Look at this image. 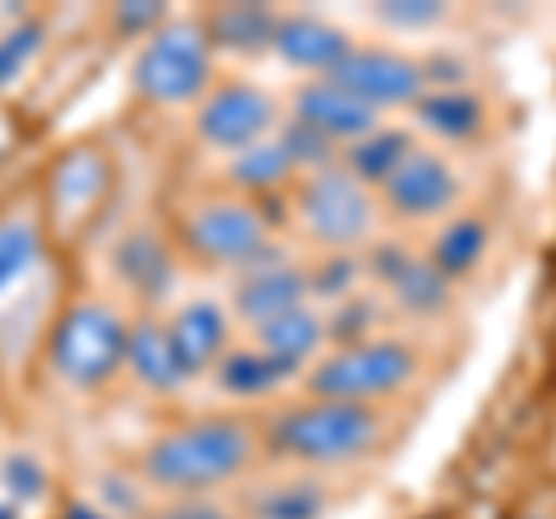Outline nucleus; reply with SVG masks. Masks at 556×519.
Returning a JSON list of instances; mask_svg holds the SVG:
<instances>
[{"label": "nucleus", "instance_id": "8", "mask_svg": "<svg viewBox=\"0 0 556 519\" xmlns=\"http://www.w3.org/2000/svg\"><path fill=\"white\" fill-rule=\"evenodd\" d=\"M190 251L214 260V265L251 269L255 260L269 255V228L247 200H208L186 218Z\"/></svg>", "mask_w": 556, "mask_h": 519}, {"label": "nucleus", "instance_id": "11", "mask_svg": "<svg viewBox=\"0 0 556 519\" xmlns=\"http://www.w3.org/2000/svg\"><path fill=\"white\" fill-rule=\"evenodd\" d=\"M311 298V279L302 265H292L283 255H265L251 269H241V279L232 288V311L241 320H251L255 330L283 311H298Z\"/></svg>", "mask_w": 556, "mask_h": 519}, {"label": "nucleus", "instance_id": "2", "mask_svg": "<svg viewBox=\"0 0 556 519\" xmlns=\"http://www.w3.org/2000/svg\"><path fill=\"white\" fill-rule=\"evenodd\" d=\"M380 441V413L367 404H334V400H311L302 408H288L269 427V445L278 455L298 464H348Z\"/></svg>", "mask_w": 556, "mask_h": 519}, {"label": "nucleus", "instance_id": "26", "mask_svg": "<svg viewBox=\"0 0 556 519\" xmlns=\"http://www.w3.org/2000/svg\"><path fill=\"white\" fill-rule=\"evenodd\" d=\"M42 255V232L33 218H5L0 223V292L20 283L24 274L38 265Z\"/></svg>", "mask_w": 556, "mask_h": 519}, {"label": "nucleus", "instance_id": "35", "mask_svg": "<svg viewBox=\"0 0 556 519\" xmlns=\"http://www.w3.org/2000/svg\"><path fill=\"white\" fill-rule=\"evenodd\" d=\"M149 519H232V515L214 506V501H172V506L153 510Z\"/></svg>", "mask_w": 556, "mask_h": 519}, {"label": "nucleus", "instance_id": "15", "mask_svg": "<svg viewBox=\"0 0 556 519\" xmlns=\"http://www.w3.org/2000/svg\"><path fill=\"white\" fill-rule=\"evenodd\" d=\"M167 334H172V349H177L186 376L218 367V357L228 353V311L208 298H195L177 311V320L167 325Z\"/></svg>", "mask_w": 556, "mask_h": 519}, {"label": "nucleus", "instance_id": "36", "mask_svg": "<svg viewBox=\"0 0 556 519\" xmlns=\"http://www.w3.org/2000/svg\"><path fill=\"white\" fill-rule=\"evenodd\" d=\"M61 519H116V515H108V510L89 506V501H70V506H65V515H61Z\"/></svg>", "mask_w": 556, "mask_h": 519}, {"label": "nucleus", "instance_id": "9", "mask_svg": "<svg viewBox=\"0 0 556 519\" xmlns=\"http://www.w3.org/2000/svg\"><path fill=\"white\" fill-rule=\"evenodd\" d=\"M380 195H386V204L399 218L427 223V218H441V214L455 210L459 195H464V181L445 153L413 144L408 159L380 181Z\"/></svg>", "mask_w": 556, "mask_h": 519}, {"label": "nucleus", "instance_id": "34", "mask_svg": "<svg viewBox=\"0 0 556 519\" xmlns=\"http://www.w3.org/2000/svg\"><path fill=\"white\" fill-rule=\"evenodd\" d=\"M163 20H167V10L153 5V0H144V5H121V10H116V28H121V33H144V28L159 33Z\"/></svg>", "mask_w": 556, "mask_h": 519}, {"label": "nucleus", "instance_id": "30", "mask_svg": "<svg viewBox=\"0 0 556 519\" xmlns=\"http://www.w3.org/2000/svg\"><path fill=\"white\" fill-rule=\"evenodd\" d=\"M445 5L437 0H390V5H376L371 20L386 24V28H399V33H413V28H437L445 20Z\"/></svg>", "mask_w": 556, "mask_h": 519}, {"label": "nucleus", "instance_id": "24", "mask_svg": "<svg viewBox=\"0 0 556 519\" xmlns=\"http://www.w3.org/2000/svg\"><path fill=\"white\" fill-rule=\"evenodd\" d=\"M102 190V159L98 153H70V159L51 172V200L65 218L84 214Z\"/></svg>", "mask_w": 556, "mask_h": 519}, {"label": "nucleus", "instance_id": "1", "mask_svg": "<svg viewBox=\"0 0 556 519\" xmlns=\"http://www.w3.org/2000/svg\"><path fill=\"white\" fill-rule=\"evenodd\" d=\"M255 441L232 418H204L159 436L144 450V478L163 492H208L251 464Z\"/></svg>", "mask_w": 556, "mask_h": 519}, {"label": "nucleus", "instance_id": "20", "mask_svg": "<svg viewBox=\"0 0 556 519\" xmlns=\"http://www.w3.org/2000/svg\"><path fill=\"white\" fill-rule=\"evenodd\" d=\"M214 371H218V390L232 394V400H265V394H274L292 376L283 362H274L260 349H228Z\"/></svg>", "mask_w": 556, "mask_h": 519}, {"label": "nucleus", "instance_id": "27", "mask_svg": "<svg viewBox=\"0 0 556 519\" xmlns=\"http://www.w3.org/2000/svg\"><path fill=\"white\" fill-rule=\"evenodd\" d=\"M292 172V159L283 153V144H255V149H241L237 159L228 163V177L241 186V190H269L278 186Z\"/></svg>", "mask_w": 556, "mask_h": 519}, {"label": "nucleus", "instance_id": "14", "mask_svg": "<svg viewBox=\"0 0 556 519\" xmlns=\"http://www.w3.org/2000/svg\"><path fill=\"white\" fill-rule=\"evenodd\" d=\"M274 51L292 65V71L329 79L339 71V61L353 51V38H348L343 28H334L329 20H316V14H278Z\"/></svg>", "mask_w": 556, "mask_h": 519}, {"label": "nucleus", "instance_id": "21", "mask_svg": "<svg viewBox=\"0 0 556 519\" xmlns=\"http://www.w3.org/2000/svg\"><path fill=\"white\" fill-rule=\"evenodd\" d=\"M417 107V126L431 130V135H441V140H473V135L482 130V102L473 93H464V89H437V93H422L413 102Z\"/></svg>", "mask_w": 556, "mask_h": 519}, {"label": "nucleus", "instance_id": "37", "mask_svg": "<svg viewBox=\"0 0 556 519\" xmlns=\"http://www.w3.org/2000/svg\"><path fill=\"white\" fill-rule=\"evenodd\" d=\"M0 519H20V515H14L10 506H0Z\"/></svg>", "mask_w": 556, "mask_h": 519}, {"label": "nucleus", "instance_id": "3", "mask_svg": "<svg viewBox=\"0 0 556 519\" xmlns=\"http://www.w3.org/2000/svg\"><path fill=\"white\" fill-rule=\"evenodd\" d=\"M417 376V349L404 339H367V343H343L339 353L316 362L306 376V390L316 400L334 404H367L404 390Z\"/></svg>", "mask_w": 556, "mask_h": 519}, {"label": "nucleus", "instance_id": "32", "mask_svg": "<svg viewBox=\"0 0 556 519\" xmlns=\"http://www.w3.org/2000/svg\"><path fill=\"white\" fill-rule=\"evenodd\" d=\"M376 316H380L376 298H343L334 316L325 320V334H334V339H367Z\"/></svg>", "mask_w": 556, "mask_h": 519}, {"label": "nucleus", "instance_id": "19", "mask_svg": "<svg viewBox=\"0 0 556 519\" xmlns=\"http://www.w3.org/2000/svg\"><path fill=\"white\" fill-rule=\"evenodd\" d=\"M116 274L121 283H130L139 298H163L172 288V255L159 241V232L135 228L126 241L116 246Z\"/></svg>", "mask_w": 556, "mask_h": 519}, {"label": "nucleus", "instance_id": "25", "mask_svg": "<svg viewBox=\"0 0 556 519\" xmlns=\"http://www.w3.org/2000/svg\"><path fill=\"white\" fill-rule=\"evenodd\" d=\"M408 149H413V140L404 130H371L367 140H357V144H348V172L367 186V181H386L390 172L408 159Z\"/></svg>", "mask_w": 556, "mask_h": 519}, {"label": "nucleus", "instance_id": "33", "mask_svg": "<svg viewBox=\"0 0 556 519\" xmlns=\"http://www.w3.org/2000/svg\"><path fill=\"white\" fill-rule=\"evenodd\" d=\"M0 478H5L10 496H24V501H38L42 488H47V478H42V469H38V459L33 455H10L5 469H0Z\"/></svg>", "mask_w": 556, "mask_h": 519}, {"label": "nucleus", "instance_id": "16", "mask_svg": "<svg viewBox=\"0 0 556 519\" xmlns=\"http://www.w3.org/2000/svg\"><path fill=\"white\" fill-rule=\"evenodd\" d=\"M126 362H130L139 385H149L159 394H172L186 385V367H181L177 349H172L167 325H159V320H139L126 330Z\"/></svg>", "mask_w": 556, "mask_h": 519}, {"label": "nucleus", "instance_id": "10", "mask_svg": "<svg viewBox=\"0 0 556 519\" xmlns=\"http://www.w3.org/2000/svg\"><path fill=\"white\" fill-rule=\"evenodd\" d=\"M278 126V102L255 89V84H223L200 102L195 130L204 144H214L223 153H241L265 144V135Z\"/></svg>", "mask_w": 556, "mask_h": 519}, {"label": "nucleus", "instance_id": "13", "mask_svg": "<svg viewBox=\"0 0 556 519\" xmlns=\"http://www.w3.org/2000/svg\"><path fill=\"white\" fill-rule=\"evenodd\" d=\"M371 274L394 292V302L413 311V316H441L450 306V279H441L427 255H413L404 246H376Z\"/></svg>", "mask_w": 556, "mask_h": 519}, {"label": "nucleus", "instance_id": "18", "mask_svg": "<svg viewBox=\"0 0 556 519\" xmlns=\"http://www.w3.org/2000/svg\"><path fill=\"white\" fill-rule=\"evenodd\" d=\"M274 24L278 14L269 5H223L208 14L204 38L208 51H232V56H260V51H274Z\"/></svg>", "mask_w": 556, "mask_h": 519}, {"label": "nucleus", "instance_id": "38", "mask_svg": "<svg viewBox=\"0 0 556 519\" xmlns=\"http://www.w3.org/2000/svg\"><path fill=\"white\" fill-rule=\"evenodd\" d=\"M0 153H5V140H0Z\"/></svg>", "mask_w": 556, "mask_h": 519}, {"label": "nucleus", "instance_id": "17", "mask_svg": "<svg viewBox=\"0 0 556 519\" xmlns=\"http://www.w3.org/2000/svg\"><path fill=\"white\" fill-rule=\"evenodd\" d=\"M255 334H260V343H255L260 353H269L274 362H283V367L298 376L325 343V316L311 306H298V311H283V316L265 320Z\"/></svg>", "mask_w": 556, "mask_h": 519}, {"label": "nucleus", "instance_id": "22", "mask_svg": "<svg viewBox=\"0 0 556 519\" xmlns=\"http://www.w3.org/2000/svg\"><path fill=\"white\" fill-rule=\"evenodd\" d=\"M486 255V223L482 218H450L437 246H431V265H437L441 279H464V274H473Z\"/></svg>", "mask_w": 556, "mask_h": 519}, {"label": "nucleus", "instance_id": "7", "mask_svg": "<svg viewBox=\"0 0 556 519\" xmlns=\"http://www.w3.org/2000/svg\"><path fill=\"white\" fill-rule=\"evenodd\" d=\"M329 79L343 93H353L362 107H371L376 116L386 107H413L427 93L422 61L404 56V51H386V47H353Z\"/></svg>", "mask_w": 556, "mask_h": 519}, {"label": "nucleus", "instance_id": "12", "mask_svg": "<svg viewBox=\"0 0 556 519\" xmlns=\"http://www.w3.org/2000/svg\"><path fill=\"white\" fill-rule=\"evenodd\" d=\"M292 121H302L316 135H325L329 144L334 140H367L371 130H380V116L371 107H362L353 93H343L334 79H306L298 93H292Z\"/></svg>", "mask_w": 556, "mask_h": 519}, {"label": "nucleus", "instance_id": "31", "mask_svg": "<svg viewBox=\"0 0 556 519\" xmlns=\"http://www.w3.org/2000/svg\"><path fill=\"white\" fill-rule=\"evenodd\" d=\"M311 279V292L325 302H343V298H353V283L362 279V265L357 260H348V255H334V260H325V265H316V274H306Z\"/></svg>", "mask_w": 556, "mask_h": 519}, {"label": "nucleus", "instance_id": "4", "mask_svg": "<svg viewBox=\"0 0 556 519\" xmlns=\"http://www.w3.org/2000/svg\"><path fill=\"white\" fill-rule=\"evenodd\" d=\"M135 93L163 107H181L195 102L208 79H214V61H208V38L200 24L177 20L163 24L159 33H149V42L135 56Z\"/></svg>", "mask_w": 556, "mask_h": 519}, {"label": "nucleus", "instance_id": "28", "mask_svg": "<svg viewBox=\"0 0 556 519\" xmlns=\"http://www.w3.org/2000/svg\"><path fill=\"white\" fill-rule=\"evenodd\" d=\"M42 38H47V28L38 20H24L10 33H0V89H10V84L28 71L33 56L42 51Z\"/></svg>", "mask_w": 556, "mask_h": 519}, {"label": "nucleus", "instance_id": "6", "mask_svg": "<svg viewBox=\"0 0 556 519\" xmlns=\"http://www.w3.org/2000/svg\"><path fill=\"white\" fill-rule=\"evenodd\" d=\"M298 218L311 241L329 251H348L367 241L376 228V200L348 167L311 172V181L298 190Z\"/></svg>", "mask_w": 556, "mask_h": 519}, {"label": "nucleus", "instance_id": "5", "mask_svg": "<svg viewBox=\"0 0 556 519\" xmlns=\"http://www.w3.org/2000/svg\"><path fill=\"white\" fill-rule=\"evenodd\" d=\"M126 362V320L108 302H79L65 311L51 339V367L65 385L98 390Z\"/></svg>", "mask_w": 556, "mask_h": 519}, {"label": "nucleus", "instance_id": "29", "mask_svg": "<svg viewBox=\"0 0 556 519\" xmlns=\"http://www.w3.org/2000/svg\"><path fill=\"white\" fill-rule=\"evenodd\" d=\"M278 144H283L292 167H311V172L334 167V144H329L325 135H316L311 126H302V121H288L283 135H278Z\"/></svg>", "mask_w": 556, "mask_h": 519}, {"label": "nucleus", "instance_id": "23", "mask_svg": "<svg viewBox=\"0 0 556 519\" xmlns=\"http://www.w3.org/2000/svg\"><path fill=\"white\" fill-rule=\"evenodd\" d=\"M329 492L316 478H288V482H269L260 488L251 501L255 519H325Z\"/></svg>", "mask_w": 556, "mask_h": 519}]
</instances>
